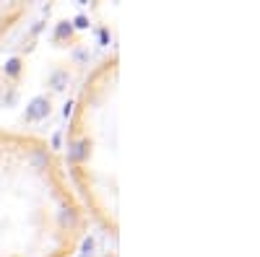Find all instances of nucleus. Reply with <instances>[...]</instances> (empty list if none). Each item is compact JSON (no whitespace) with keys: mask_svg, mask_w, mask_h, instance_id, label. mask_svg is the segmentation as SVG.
Here are the masks:
<instances>
[{"mask_svg":"<svg viewBox=\"0 0 260 257\" xmlns=\"http://www.w3.org/2000/svg\"><path fill=\"white\" fill-rule=\"evenodd\" d=\"M45 112H50V99H37V101L31 104V109L26 112V117H29V120H39Z\"/></svg>","mask_w":260,"mask_h":257,"instance_id":"nucleus-1","label":"nucleus"},{"mask_svg":"<svg viewBox=\"0 0 260 257\" xmlns=\"http://www.w3.org/2000/svg\"><path fill=\"white\" fill-rule=\"evenodd\" d=\"M65 81H68V73L60 70V73H55V76L50 78V86H52V89H62V83H65Z\"/></svg>","mask_w":260,"mask_h":257,"instance_id":"nucleus-2","label":"nucleus"}]
</instances>
